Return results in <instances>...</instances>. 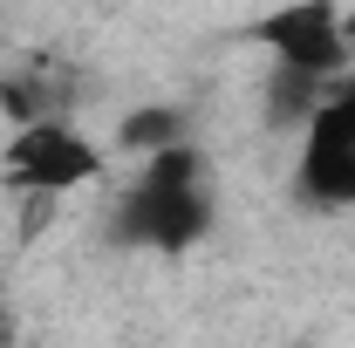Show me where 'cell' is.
Wrapping results in <instances>:
<instances>
[{"label":"cell","mask_w":355,"mask_h":348,"mask_svg":"<svg viewBox=\"0 0 355 348\" xmlns=\"http://www.w3.org/2000/svg\"><path fill=\"white\" fill-rule=\"evenodd\" d=\"M116 143H123V150H137V157H157V150L184 143V110H171V103H150V110L123 116Z\"/></svg>","instance_id":"cell-5"},{"label":"cell","mask_w":355,"mask_h":348,"mask_svg":"<svg viewBox=\"0 0 355 348\" xmlns=\"http://www.w3.org/2000/svg\"><path fill=\"white\" fill-rule=\"evenodd\" d=\"M7 177L21 191L62 198V191H76L89 177H103V150L83 130H69V123H28V130H14V143H7Z\"/></svg>","instance_id":"cell-3"},{"label":"cell","mask_w":355,"mask_h":348,"mask_svg":"<svg viewBox=\"0 0 355 348\" xmlns=\"http://www.w3.org/2000/svg\"><path fill=\"white\" fill-rule=\"evenodd\" d=\"M342 82H349V89H355V69H349V76H342Z\"/></svg>","instance_id":"cell-8"},{"label":"cell","mask_w":355,"mask_h":348,"mask_svg":"<svg viewBox=\"0 0 355 348\" xmlns=\"http://www.w3.org/2000/svg\"><path fill=\"white\" fill-rule=\"evenodd\" d=\"M301 191H308L314 205H355V89L349 82H335L328 103L308 116Z\"/></svg>","instance_id":"cell-4"},{"label":"cell","mask_w":355,"mask_h":348,"mask_svg":"<svg viewBox=\"0 0 355 348\" xmlns=\"http://www.w3.org/2000/svg\"><path fill=\"white\" fill-rule=\"evenodd\" d=\"M212 218V198H205V157L191 143H171L157 157H144V177L130 184V198L116 205V239L130 246H191Z\"/></svg>","instance_id":"cell-1"},{"label":"cell","mask_w":355,"mask_h":348,"mask_svg":"<svg viewBox=\"0 0 355 348\" xmlns=\"http://www.w3.org/2000/svg\"><path fill=\"white\" fill-rule=\"evenodd\" d=\"M253 42L287 69V76H308V82H342L349 76V35H342V7L328 0H294V7H273L253 21Z\"/></svg>","instance_id":"cell-2"},{"label":"cell","mask_w":355,"mask_h":348,"mask_svg":"<svg viewBox=\"0 0 355 348\" xmlns=\"http://www.w3.org/2000/svg\"><path fill=\"white\" fill-rule=\"evenodd\" d=\"M342 35H349V48H355V7H349V14H342Z\"/></svg>","instance_id":"cell-7"},{"label":"cell","mask_w":355,"mask_h":348,"mask_svg":"<svg viewBox=\"0 0 355 348\" xmlns=\"http://www.w3.org/2000/svg\"><path fill=\"white\" fill-rule=\"evenodd\" d=\"M48 218H55V198H42V191H28V218H21V232L35 239V232H48Z\"/></svg>","instance_id":"cell-6"}]
</instances>
